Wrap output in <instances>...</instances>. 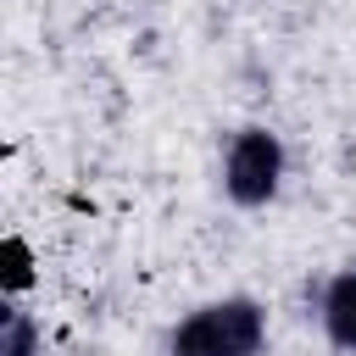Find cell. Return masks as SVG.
<instances>
[{
  "instance_id": "cell-1",
  "label": "cell",
  "mask_w": 356,
  "mask_h": 356,
  "mask_svg": "<svg viewBox=\"0 0 356 356\" xmlns=\"http://www.w3.org/2000/svg\"><path fill=\"white\" fill-rule=\"evenodd\" d=\"M261 334H267V323H261L256 300H217V306L195 312L189 323H178L172 356H256Z\"/></svg>"
},
{
  "instance_id": "cell-2",
  "label": "cell",
  "mask_w": 356,
  "mask_h": 356,
  "mask_svg": "<svg viewBox=\"0 0 356 356\" xmlns=\"http://www.w3.org/2000/svg\"><path fill=\"white\" fill-rule=\"evenodd\" d=\"M284 178V145L267 134V128H245L234 145H228V195L239 206H261Z\"/></svg>"
},
{
  "instance_id": "cell-3",
  "label": "cell",
  "mask_w": 356,
  "mask_h": 356,
  "mask_svg": "<svg viewBox=\"0 0 356 356\" xmlns=\"http://www.w3.org/2000/svg\"><path fill=\"white\" fill-rule=\"evenodd\" d=\"M323 323H328L334 345H350V350H356V273L334 278V289H328V300H323Z\"/></svg>"
}]
</instances>
